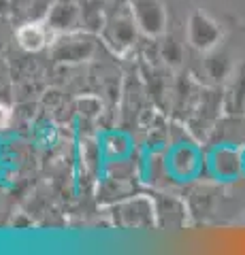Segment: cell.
<instances>
[{"label":"cell","mask_w":245,"mask_h":255,"mask_svg":"<svg viewBox=\"0 0 245 255\" xmlns=\"http://www.w3.org/2000/svg\"><path fill=\"white\" fill-rule=\"evenodd\" d=\"M17 41L26 51H38L47 45V32L41 23H28L17 30Z\"/></svg>","instance_id":"obj_1"},{"label":"cell","mask_w":245,"mask_h":255,"mask_svg":"<svg viewBox=\"0 0 245 255\" xmlns=\"http://www.w3.org/2000/svg\"><path fill=\"white\" fill-rule=\"evenodd\" d=\"M11 119H13V111L6 105H0V130H4L11 124Z\"/></svg>","instance_id":"obj_2"}]
</instances>
